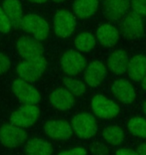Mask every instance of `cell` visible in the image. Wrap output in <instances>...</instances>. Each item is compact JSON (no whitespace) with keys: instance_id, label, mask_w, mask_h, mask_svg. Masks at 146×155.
I'll return each instance as SVG.
<instances>
[{"instance_id":"32","label":"cell","mask_w":146,"mask_h":155,"mask_svg":"<svg viewBox=\"0 0 146 155\" xmlns=\"http://www.w3.org/2000/svg\"><path fill=\"white\" fill-rule=\"evenodd\" d=\"M145 151H146V144H145V142H142L138 146L136 152L138 153V155H145Z\"/></svg>"},{"instance_id":"18","label":"cell","mask_w":146,"mask_h":155,"mask_svg":"<svg viewBox=\"0 0 146 155\" xmlns=\"http://www.w3.org/2000/svg\"><path fill=\"white\" fill-rule=\"evenodd\" d=\"M146 61L143 54H139L134 55L128 60L126 72L128 73L129 78L134 82H141V80L145 78Z\"/></svg>"},{"instance_id":"17","label":"cell","mask_w":146,"mask_h":155,"mask_svg":"<svg viewBox=\"0 0 146 155\" xmlns=\"http://www.w3.org/2000/svg\"><path fill=\"white\" fill-rule=\"evenodd\" d=\"M96 38L101 45L105 48H112L119 39V30L112 24L105 23L98 27Z\"/></svg>"},{"instance_id":"27","label":"cell","mask_w":146,"mask_h":155,"mask_svg":"<svg viewBox=\"0 0 146 155\" xmlns=\"http://www.w3.org/2000/svg\"><path fill=\"white\" fill-rule=\"evenodd\" d=\"M130 5H131L132 11L143 17L146 12V5L145 0H130Z\"/></svg>"},{"instance_id":"16","label":"cell","mask_w":146,"mask_h":155,"mask_svg":"<svg viewBox=\"0 0 146 155\" xmlns=\"http://www.w3.org/2000/svg\"><path fill=\"white\" fill-rule=\"evenodd\" d=\"M2 9L7 16L11 26L20 27L23 18V9L19 0H4L2 3Z\"/></svg>"},{"instance_id":"1","label":"cell","mask_w":146,"mask_h":155,"mask_svg":"<svg viewBox=\"0 0 146 155\" xmlns=\"http://www.w3.org/2000/svg\"><path fill=\"white\" fill-rule=\"evenodd\" d=\"M47 67V61L43 55L23 60L18 64L16 73L21 80L27 83H34L40 79Z\"/></svg>"},{"instance_id":"23","label":"cell","mask_w":146,"mask_h":155,"mask_svg":"<svg viewBox=\"0 0 146 155\" xmlns=\"http://www.w3.org/2000/svg\"><path fill=\"white\" fill-rule=\"evenodd\" d=\"M96 45L95 36L89 31H82L74 38V46L79 52H89Z\"/></svg>"},{"instance_id":"4","label":"cell","mask_w":146,"mask_h":155,"mask_svg":"<svg viewBox=\"0 0 146 155\" xmlns=\"http://www.w3.org/2000/svg\"><path fill=\"white\" fill-rule=\"evenodd\" d=\"M71 128L81 139H89L97 132V124L95 118L89 113L78 114L71 121Z\"/></svg>"},{"instance_id":"13","label":"cell","mask_w":146,"mask_h":155,"mask_svg":"<svg viewBox=\"0 0 146 155\" xmlns=\"http://www.w3.org/2000/svg\"><path fill=\"white\" fill-rule=\"evenodd\" d=\"M106 74V67L102 61H93L84 69V80L88 86L95 88L103 82Z\"/></svg>"},{"instance_id":"2","label":"cell","mask_w":146,"mask_h":155,"mask_svg":"<svg viewBox=\"0 0 146 155\" xmlns=\"http://www.w3.org/2000/svg\"><path fill=\"white\" fill-rule=\"evenodd\" d=\"M20 27L24 31L29 33L30 36L39 41L46 39L49 35V25L47 21L35 13L24 15Z\"/></svg>"},{"instance_id":"7","label":"cell","mask_w":146,"mask_h":155,"mask_svg":"<svg viewBox=\"0 0 146 155\" xmlns=\"http://www.w3.org/2000/svg\"><path fill=\"white\" fill-rule=\"evenodd\" d=\"M27 139V134L23 128L12 124H4L0 127V142L3 146L13 148L22 144Z\"/></svg>"},{"instance_id":"6","label":"cell","mask_w":146,"mask_h":155,"mask_svg":"<svg viewBox=\"0 0 146 155\" xmlns=\"http://www.w3.org/2000/svg\"><path fill=\"white\" fill-rule=\"evenodd\" d=\"M91 109L98 118L104 120L115 118L120 111L115 102L102 95H96L93 97L91 101Z\"/></svg>"},{"instance_id":"21","label":"cell","mask_w":146,"mask_h":155,"mask_svg":"<svg viewBox=\"0 0 146 155\" xmlns=\"http://www.w3.org/2000/svg\"><path fill=\"white\" fill-rule=\"evenodd\" d=\"M98 8V0H75L73 10L76 16L81 19L91 17Z\"/></svg>"},{"instance_id":"34","label":"cell","mask_w":146,"mask_h":155,"mask_svg":"<svg viewBox=\"0 0 146 155\" xmlns=\"http://www.w3.org/2000/svg\"><path fill=\"white\" fill-rule=\"evenodd\" d=\"M52 1H54V2H57V3H59V2H63L64 0H52Z\"/></svg>"},{"instance_id":"29","label":"cell","mask_w":146,"mask_h":155,"mask_svg":"<svg viewBox=\"0 0 146 155\" xmlns=\"http://www.w3.org/2000/svg\"><path fill=\"white\" fill-rule=\"evenodd\" d=\"M10 61L4 54L0 52V75L7 73L10 69Z\"/></svg>"},{"instance_id":"31","label":"cell","mask_w":146,"mask_h":155,"mask_svg":"<svg viewBox=\"0 0 146 155\" xmlns=\"http://www.w3.org/2000/svg\"><path fill=\"white\" fill-rule=\"evenodd\" d=\"M115 155H138V153L129 148H120L116 151Z\"/></svg>"},{"instance_id":"12","label":"cell","mask_w":146,"mask_h":155,"mask_svg":"<svg viewBox=\"0 0 146 155\" xmlns=\"http://www.w3.org/2000/svg\"><path fill=\"white\" fill-rule=\"evenodd\" d=\"M45 134L54 140H66L72 135L71 125L63 120H51L44 125Z\"/></svg>"},{"instance_id":"14","label":"cell","mask_w":146,"mask_h":155,"mask_svg":"<svg viewBox=\"0 0 146 155\" xmlns=\"http://www.w3.org/2000/svg\"><path fill=\"white\" fill-rule=\"evenodd\" d=\"M111 91L117 100L125 104L133 103L136 98L134 87L126 79H119L115 81L111 86Z\"/></svg>"},{"instance_id":"24","label":"cell","mask_w":146,"mask_h":155,"mask_svg":"<svg viewBox=\"0 0 146 155\" xmlns=\"http://www.w3.org/2000/svg\"><path fill=\"white\" fill-rule=\"evenodd\" d=\"M102 136H103V139L107 143L116 146V145H119L123 142L124 131L119 126H109L103 130Z\"/></svg>"},{"instance_id":"8","label":"cell","mask_w":146,"mask_h":155,"mask_svg":"<svg viewBox=\"0 0 146 155\" xmlns=\"http://www.w3.org/2000/svg\"><path fill=\"white\" fill-rule=\"evenodd\" d=\"M12 91L18 101L23 104H38L41 97L37 90L25 81L17 79L12 84Z\"/></svg>"},{"instance_id":"26","label":"cell","mask_w":146,"mask_h":155,"mask_svg":"<svg viewBox=\"0 0 146 155\" xmlns=\"http://www.w3.org/2000/svg\"><path fill=\"white\" fill-rule=\"evenodd\" d=\"M63 84L65 86V89H67L74 97L82 96L86 92V86L81 81L73 79V78H63Z\"/></svg>"},{"instance_id":"25","label":"cell","mask_w":146,"mask_h":155,"mask_svg":"<svg viewBox=\"0 0 146 155\" xmlns=\"http://www.w3.org/2000/svg\"><path fill=\"white\" fill-rule=\"evenodd\" d=\"M127 128L133 136L145 138V119L142 117H133L128 121Z\"/></svg>"},{"instance_id":"33","label":"cell","mask_w":146,"mask_h":155,"mask_svg":"<svg viewBox=\"0 0 146 155\" xmlns=\"http://www.w3.org/2000/svg\"><path fill=\"white\" fill-rule=\"evenodd\" d=\"M28 1L32 3H37V4H42V3H45L47 0H28Z\"/></svg>"},{"instance_id":"11","label":"cell","mask_w":146,"mask_h":155,"mask_svg":"<svg viewBox=\"0 0 146 155\" xmlns=\"http://www.w3.org/2000/svg\"><path fill=\"white\" fill-rule=\"evenodd\" d=\"M16 49L20 57H22L24 60L40 57L43 55L44 52L41 42L30 35L22 36L18 39L16 42Z\"/></svg>"},{"instance_id":"15","label":"cell","mask_w":146,"mask_h":155,"mask_svg":"<svg viewBox=\"0 0 146 155\" xmlns=\"http://www.w3.org/2000/svg\"><path fill=\"white\" fill-rule=\"evenodd\" d=\"M75 103V97L65 88L55 90L49 95V104L58 111L71 109Z\"/></svg>"},{"instance_id":"22","label":"cell","mask_w":146,"mask_h":155,"mask_svg":"<svg viewBox=\"0 0 146 155\" xmlns=\"http://www.w3.org/2000/svg\"><path fill=\"white\" fill-rule=\"evenodd\" d=\"M25 150L28 155H52L53 147L49 142L39 138H33L26 142Z\"/></svg>"},{"instance_id":"19","label":"cell","mask_w":146,"mask_h":155,"mask_svg":"<svg viewBox=\"0 0 146 155\" xmlns=\"http://www.w3.org/2000/svg\"><path fill=\"white\" fill-rule=\"evenodd\" d=\"M128 64V55L123 49H117L110 54L107 60V67L115 75H123L126 73Z\"/></svg>"},{"instance_id":"5","label":"cell","mask_w":146,"mask_h":155,"mask_svg":"<svg viewBox=\"0 0 146 155\" xmlns=\"http://www.w3.org/2000/svg\"><path fill=\"white\" fill-rule=\"evenodd\" d=\"M76 27V17L70 11L65 9L58 10L53 19L55 35L61 38H66L72 35Z\"/></svg>"},{"instance_id":"20","label":"cell","mask_w":146,"mask_h":155,"mask_svg":"<svg viewBox=\"0 0 146 155\" xmlns=\"http://www.w3.org/2000/svg\"><path fill=\"white\" fill-rule=\"evenodd\" d=\"M130 0H106L105 14L110 19H119L127 13Z\"/></svg>"},{"instance_id":"9","label":"cell","mask_w":146,"mask_h":155,"mask_svg":"<svg viewBox=\"0 0 146 155\" xmlns=\"http://www.w3.org/2000/svg\"><path fill=\"white\" fill-rule=\"evenodd\" d=\"M61 68L66 75L76 76L86 68V58L78 51H67L61 58Z\"/></svg>"},{"instance_id":"3","label":"cell","mask_w":146,"mask_h":155,"mask_svg":"<svg viewBox=\"0 0 146 155\" xmlns=\"http://www.w3.org/2000/svg\"><path fill=\"white\" fill-rule=\"evenodd\" d=\"M39 115L40 110L35 104H23L11 114L10 124L20 128H27L36 123Z\"/></svg>"},{"instance_id":"28","label":"cell","mask_w":146,"mask_h":155,"mask_svg":"<svg viewBox=\"0 0 146 155\" xmlns=\"http://www.w3.org/2000/svg\"><path fill=\"white\" fill-rule=\"evenodd\" d=\"M11 24L9 22L7 16L5 15L2 7L0 6V32L1 33H7L10 31Z\"/></svg>"},{"instance_id":"10","label":"cell","mask_w":146,"mask_h":155,"mask_svg":"<svg viewBox=\"0 0 146 155\" xmlns=\"http://www.w3.org/2000/svg\"><path fill=\"white\" fill-rule=\"evenodd\" d=\"M123 35L129 39L137 38L143 33V20L140 15L133 11L127 12L121 22Z\"/></svg>"},{"instance_id":"30","label":"cell","mask_w":146,"mask_h":155,"mask_svg":"<svg viewBox=\"0 0 146 155\" xmlns=\"http://www.w3.org/2000/svg\"><path fill=\"white\" fill-rule=\"evenodd\" d=\"M58 155H86V150L82 147H74L71 149L62 151Z\"/></svg>"}]
</instances>
